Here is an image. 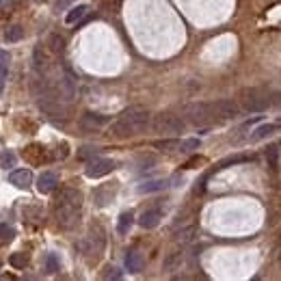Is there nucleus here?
Instances as JSON below:
<instances>
[{"mask_svg": "<svg viewBox=\"0 0 281 281\" xmlns=\"http://www.w3.org/2000/svg\"><path fill=\"white\" fill-rule=\"evenodd\" d=\"M7 63H9V55L0 50V67H7Z\"/></svg>", "mask_w": 281, "mask_h": 281, "instance_id": "nucleus-33", "label": "nucleus"}, {"mask_svg": "<svg viewBox=\"0 0 281 281\" xmlns=\"http://www.w3.org/2000/svg\"><path fill=\"white\" fill-rule=\"evenodd\" d=\"M9 182L13 184L15 188H24V190H26L33 184V173L28 171V169H17V171H13L9 175Z\"/></svg>", "mask_w": 281, "mask_h": 281, "instance_id": "nucleus-11", "label": "nucleus"}, {"mask_svg": "<svg viewBox=\"0 0 281 281\" xmlns=\"http://www.w3.org/2000/svg\"><path fill=\"white\" fill-rule=\"evenodd\" d=\"M125 268H128V271H132V273H139L141 268H143V258H141V253H136V251H130V253L125 255Z\"/></svg>", "mask_w": 281, "mask_h": 281, "instance_id": "nucleus-17", "label": "nucleus"}, {"mask_svg": "<svg viewBox=\"0 0 281 281\" xmlns=\"http://www.w3.org/2000/svg\"><path fill=\"white\" fill-rule=\"evenodd\" d=\"M56 184H58V177L55 175V173H50V171H46V173H41V175L37 177V190L39 193H52V190L56 188Z\"/></svg>", "mask_w": 281, "mask_h": 281, "instance_id": "nucleus-13", "label": "nucleus"}, {"mask_svg": "<svg viewBox=\"0 0 281 281\" xmlns=\"http://www.w3.org/2000/svg\"><path fill=\"white\" fill-rule=\"evenodd\" d=\"M46 271L48 273H56L58 271V258L55 253H48L46 255Z\"/></svg>", "mask_w": 281, "mask_h": 281, "instance_id": "nucleus-27", "label": "nucleus"}, {"mask_svg": "<svg viewBox=\"0 0 281 281\" xmlns=\"http://www.w3.org/2000/svg\"><path fill=\"white\" fill-rule=\"evenodd\" d=\"M80 208H82V195L76 188H63L55 199V217L56 223L63 229L76 227L80 219Z\"/></svg>", "mask_w": 281, "mask_h": 281, "instance_id": "nucleus-2", "label": "nucleus"}, {"mask_svg": "<svg viewBox=\"0 0 281 281\" xmlns=\"http://www.w3.org/2000/svg\"><path fill=\"white\" fill-rule=\"evenodd\" d=\"M104 279H121L123 277V273L119 271L117 266H106L104 268V275H102Z\"/></svg>", "mask_w": 281, "mask_h": 281, "instance_id": "nucleus-28", "label": "nucleus"}, {"mask_svg": "<svg viewBox=\"0 0 281 281\" xmlns=\"http://www.w3.org/2000/svg\"><path fill=\"white\" fill-rule=\"evenodd\" d=\"M160 219H163V212H160L158 208H149V210H145L139 217V225L143 229H154V227L160 223Z\"/></svg>", "mask_w": 281, "mask_h": 281, "instance_id": "nucleus-10", "label": "nucleus"}, {"mask_svg": "<svg viewBox=\"0 0 281 281\" xmlns=\"http://www.w3.org/2000/svg\"><path fill=\"white\" fill-rule=\"evenodd\" d=\"M277 128H279L277 123H264V125H260V128H255L253 134H251L249 139H251V141H262V139H266V136H271Z\"/></svg>", "mask_w": 281, "mask_h": 281, "instance_id": "nucleus-16", "label": "nucleus"}, {"mask_svg": "<svg viewBox=\"0 0 281 281\" xmlns=\"http://www.w3.org/2000/svg\"><path fill=\"white\" fill-rule=\"evenodd\" d=\"M149 119H152V115H149L145 106H130L112 121L111 132L119 136V139H128V136L141 134L143 130H147Z\"/></svg>", "mask_w": 281, "mask_h": 281, "instance_id": "nucleus-1", "label": "nucleus"}, {"mask_svg": "<svg viewBox=\"0 0 281 281\" xmlns=\"http://www.w3.org/2000/svg\"><path fill=\"white\" fill-rule=\"evenodd\" d=\"M154 130L165 136H177L184 132V119L175 112H160L154 119Z\"/></svg>", "mask_w": 281, "mask_h": 281, "instance_id": "nucleus-4", "label": "nucleus"}, {"mask_svg": "<svg viewBox=\"0 0 281 281\" xmlns=\"http://www.w3.org/2000/svg\"><path fill=\"white\" fill-rule=\"evenodd\" d=\"M104 244H106L104 229H102L100 225H93L91 229H89V234L85 236V240L80 242V249L89 260H98L100 255L104 253Z\"/></svg>", "mask_w": 281, "mask_h": 281, "instance_id": "nucleus-3", "label": "nucleus"}, {"mask_svg": "<svg viewBox=\"0 0 281 281\" xmlns=\"http://www.w3.org/2000/svg\"><path fill=\"white\" fill-rule=\"evenodd\" d=\"M115 160L111 158H91L87 163V169H85V175L91 177V180H98V177H104L109 173L115 171Z\"/></svg>", "mask_w": 281, "mask_h": 281, "instance_id": "nucleus-7", "label": "nucleus"}, {"mask_svg": "<svg viewBox=\"0 0 281 281\" xmlns=\"http://www.w3.org/2000/svg\"><path fill=\"white\" fill-rule=\"evenodd\" d=\"M156 147L163 152H173V149H180V141L175 139H167V141H156Z\"/></svg>", "mask_w": 281, "mask_h": 281, "instance_id": "nucleus-23", "label": "nucleus"}, {"mask_svg": "<svg viewBox=\"0 0 281 281\" xmlns=\"http://www.w3.org/2000/svg\"><path fill=\"white\" fill-rule=\"evenodd\" d=\"M169 186V182L167 180H154V182H145L139 186V193L141 195H147V193H156V190H163Z\"/></svg>", "mask_w": 281, "mask_h": 281, "instance_id": "nucleus-18", "label": "nucleus"}, {"mask_svg": "<svg viewBox=\"0 0 281 281\" xmlns=\"http://www.w3.org/2000/svg\"><path fill=\"white\" fill-rule=\"evenodd\" d=\"M117 195V184H104V186H100L95 190V206H106V203H111L115 199Z\"/></svg>", "mask_w": 281, "mask_h": 281, "instance_id": "nucleus-9", "label": "nucleus"}, {"mask_svg": "<svg viewBox=\"0 0 281 281\" xmlns=\"http://www.w3.org/2000/svg\"><path fill=\"white\" fill-rule=\"evenodd\" d=\"M50 50L52 52H63L65 50V39L61 37V35H50Z\"/></svg>", "mask_w": 281, "mask_h": 281, "instance_id": "nucleus-22", "label": "nucleus"}, {"mask_svg": "<svg viewBox=\"0 0 281 281\" xmlns=\"http://www.w3.org/2000/svg\"><path fill=\"white\" fill-rule=\"evenodd\" d=\"M193 234H195V227H188V229H184L177 238H180L182 242H190V240H193Z\"/></svg>", "mask_w": 281, "mask_h": 281, "instance_id": "nucleus-31", "label": "nucleus"}, {"mask_svg": "<svg viewBox=\"0 0 281 281\" xmlns=\"http://www.w3.org/2000/svg\"><path fill=\"white\" fill-rule=\"evenodd\" d=\"M182 260H184L182 251H171V253L165 258V264H163V268H165L167 273H173V271H177V268L182 266Z\"/></svg>", "mask_w": 281, "mask_h": 281, "instance_id": "nucleus-15", "label": "nucleus"}, {"mask_svg": "<svg viewBox=\"0 0 281 281\" xmlns=\"http://www.w3.org/2000/svg\"><path fill=\"white\" fill-rule=\"evenodd\" d=\"M4 80H7V67H0V93H2Z\"/></svg>", "mask_w": 281, "mask_h": 281, "instance_id": "nucleus-32", "label": "nucleus"}, {"mask_svg": "<svg viewBox=\"0 0 281 281\" xmlns=\"http://www.w3.org/2000/svg\"><path fill=\"white\" fill-rule=\"evenodd\" d=\"M13 165H15V154H11V152L0 154V167H2V169H9V167H13Z\"/></svg>", "mask_w": 281, "mask_h": 281, "instance_id": "nucleus-26", "label": "nucleus"}, {"mask_svg": "<svg viewBox=\"0 0 281 281\" xmlns=\"http://www.w3.org/2000/svg\"><path fill=\"white\" fill-rule=\"evenodd\" d=\"M13 236H15L13 227L7 225V223H0V242H7V240H11Z\"/></svg>", "mask_w": 281, "mask_h": 281, "instance_id": "nucleus-25", "label": "nucleus"}, {"mask_svg": "<svg viewBox=\"0 0 281 281\" xmlns=\"http://www.w3.org/2000/svg\"><path fill=\"white\" fill-rule=\"evenodd\" d=\"M197 147H199V139H188V141L180 143V152H193Z\"/></svg>", "mask_w": 281, "mask_h": 281, "instance_id": "nucleus-29", "label": "nucleus"}, {"mask_svg": "<svg viewBox=\"0 0 281 281\" xmlns=\"http://www.w3.org/2000/svg\"><path fill=\"white\" fill-rule=\"evenodd\" d=\"M132 221H134V214L132 212H123L121 217H119V225H117V231L121 236H125L130 231V227H132Z\"/></svg>", "mask_w": 281, "mask_h": 281, "instance_id": "nucleus-20", "label": "nucleus"}, {"mask_svg": "<svg viewBox=\"0 0 281 281\" xmlns=\"http://www.w3.org/2000/svg\"><path fill=\"white\" fill-rule=\"evenodd\" d=\"M240 100H242V106H244V109H247L249 112H264L268 106L273 104L271 98L262 93L260 89H242Z\"/></svg>", "mask_w": 281, "mask_h": 281, "instance_id": "nucleus-6", "label": "nucleus"}, {"mask_svg": "<svg viewBox=\"0 0 281 281\" xmlns=\"http://www.w3.org/2000/svg\"><path fill=\"white\" fill-rule=\"evenodd\" d=\"M22 37H24V28L22 26H9L7 31H4V41H9V44L20 41Z\"/></svg>", "mask_w": 281, "mask_h": 281, "instance_id": "nucleus-21", "label": "nucleus"}, {"mask_svg": "<svg viewBox=\"0 0 281 281\" xmlns=\"http://www.w3.org/2000/svg\"><path fill=\"white\" fill-rule=\"evenodd\" d=\"M9 262H11V266H15V268H24L28 264V255L26 253H13L9 258Z\"/></svg>", "mask_w": 281, "mask_h": 281, "instance_id": "nucleus-24", "label": "nucleus"}, {"mask_svg": "<svg viewBox=\"0 0 281 281\" xmlns=\"http://www.w3.org/2000/svg\"><path fill=\"white\" fill-rule=\"evenodd\" d=\"M87 11H89L87 4H78V7L69 9V13L65 15V22H67V24H76V22H80L82 17L87 15Z\"/></svg>", "mask_w": 281, "mask_h": 281, "instance_id": "nucleus-19", "label": "nucleus"}, {"mask_svg": "<svg viewBox=\"0 0 281 281\" xmlns=\"http://www.w3.org/2000/svg\"><path fill=\"white\" fill-rule=\"evenodd\" d=\"M212 112L219 119H234L240 115V106L236 104V100H217L212 104Z\"/></svg>", "mask_w": 281, "mask_h": 281, "instance_id": "nucleus-8", "label": "nucleus"}, {"mask_svg": "<svg viewBox=\"0 0 281 281\" xmlns=\"http://www.w3.org/2000/svg\"><path fill=\"white\" fill-rule=\"evenodd\" d=\"M212 104H206V102H193L184 109V119L193 125H208L212 121Z\"/></svg>", "mask_w": 281, "mask_h": 281, "instance_id": "nucleus-5", "label": "nucleus"}, {"mask_svg": "<svg viewBox=\"0 0 281 281\" xmlns=\"http://www.w3.org/2000/svg\"><path fill=\"white\" fill-rule=\"evenodd\" d=\"M98 152H100L98 147H82L78 156H80L82 160H87V158H91V156H98Z\"/></svg>", "mask_w": 281, "mask_h": 281, "instance_id": "nucleus-30", "label": "nucleus"}, {"mask_svg": "<svg viewBox=\"0 0 281 281\" xmlns=\"http://www.w3.org/2000/svg\"><path fill=\"white\" fill-rule=\"evenodd\" d=\"M106 123H109V117L95 115V112H85L82 119H80V125L82 128H87V130H100V128H104Z\"/></svg>", "mask_w": 281, "mask_h": 281, "instance_id": "nucleus-12", "label": "nucleus"}, {"mask_svg": "<svg viewBox=\"0 0 281 281\" xmlns=\"http://www.w3.org/2000/svg\"><path fill=\"white\" fill-rule=\"evenodd\" d=\"M61 95L67 102L74 100V95H76V80H74V76H71L69 71L61 78Z\"/></svg>", "mask_w": 281, "mask_h": 281, "instance_id": "nucleus-14", "label": "nucleus"}]
</instances>
